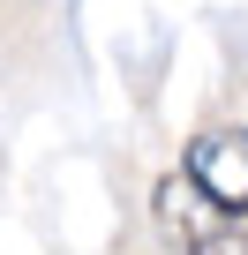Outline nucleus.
<instances>
[{
	"instance_id": "obj_1",
	"label": "nucleus",
	"mask_w": 248,
	"mask_h": 255,
	"mask_svg": "<svg viewBox=\"0 0 248 255\" xmlns=\"http://www.w3.org/2000/svg\"><path fill=\"white\" fill-rule=\"evenodd\" d=\"M188 180L203 188V203L218 218H241L248 210V128H218L188 150Z\"/></svg>"
},
{
	"instance_id": "obj_2",
	"label": "nucleus",
	"mask_w": 248,
	"mask_h": 255,
	"mask_svg": "<svg viewBox=\"0 0 248 255\" xmlns=\"http://www.w3.org/2000/svg\"><path fill=\"white\" fill-rule=\"evenodd\" d=\"M196 255H248V240H241V233H211Z\"/></svg>"
}]
</instances>
